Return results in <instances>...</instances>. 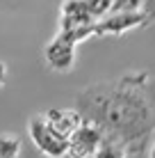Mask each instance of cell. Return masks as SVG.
I'll use <instances>...</instances> for the list:
<instances>
[{"label":"cell","mask_w":155,"mask_h":158,"mask_svg":"<svg viewBox=\"0 0 155 158\" xmlns=\"http://www.w3.org/2000/svg\"><path fill=\"white\" fill-rule=\"evenodd\" d=\"M78 110L103 126L130 154V147L155 128V92L148 87V76H128L84 89L78 96Z\"/></svg>","instance_id":"cell-1"},{"label":"cell","mask_w":155,"mask_h":158,"mask_svg":"<svg viewBox=\"0 0 155 158\" xmlns=\"http://www.w3.org/2000/svg\"><path fill=\"white\" fill-rule=\"evenodd\" d=\"M28 133L32 138L34 147L41 151L44 156H50V158H62V156H68L71 151V142H68L66 135H62L60 131H55L50 124L46 122L44 115H37L28 122Z\"/></svg>","instance_id":"cell-2"},{"label":"cell","mask_w":155,"mask_h":158,"mask_svg":"<svg viewBox=\"0 0 155 158\" xmlns=\"http://www.w3.org/2000/svg\"><path fill=\"white\" fill-rule=\"evenodd\" d=\"M105 140H107L105 128L84 117L82 124H80L71 133V138H68V142H71L68 156H98V151H100V147L105 144Z\"/></svg>","instance_id":"cell-3"},{"label":"cell","mask_w":155,"mask_h":158,"mask_svg":"<svg viewBox=\"0 0 155 158\" xmlns=\"http://www.w3.org/2000/svg\"><path fill=\"white\" fill-rule=\"evenodd\" d=\"M148 23V14L141 9L135 12H110L96 21V35H126Z\"/></svg>","instance_id":"cell-4"},{"label":"cell","mask_w":155,"mask_h":158,"mask_svg":"<svg viewBox=\"0 0 155 158\" xmlns=\"http://www.w3.org/2000/svg\"><path fill=\"white\" fill-rule=\"evenodd\" d=\"M76 46L71 39L62 35H55V39L46 46L44 51V57H46V64L57 73H68L76 64Z\"/></svg>","instance_id":"cell-5"},{"label":"cell","mask_w":155,"mask_h":158,"mask_svg":"<svg viewBox=\"0 0 155 158\" xmlns=\"http://www.w3.org/2000/svg\"><path fill=\"white\" fill-rule=\"evenodd\" d=\"M44 117H46V122L50 124L52 128L60 131V133L66 135V138H71V133L84 119L78 108H50V110L44 112Z\"/></svg>","instance_id":"cell-6"},{"label":"cell","mask_w":155,"mask_h":158,"mask_svg":"<svg viewBox=\"0 0 155 158\" xmlns=\"http://www.w3.org/2000/svg\"><path fill=\"white\" fill-rule=\"evenodd\" d=\"M21 154V138L16 135H0V158H16Z\"/></svg>","instance_id":"cell-7"},{"label":"cell","mask_w":155,"mask_h":158,"mask_svg":"<svg viewBox=\"0 0 155 158\" xmlns=\"http://www.w3.org/2000/svg\"><path fill=\"white\" fill-rule=\"evenodd\" d=\"M112 5H114V0H84L87 12L91 14L96 21L103 19V16H107L112 12Z\"/></svg>","instance_id":"cell-8"},{"label":"cell","mask_w":155,"mask_h":158,"mask_svg":"<svg viewBox=\"0 0 155 158\" xmlns=\"http://www.w3.org/2000/svg\"><path fill=\"white\" fill-rule=\"evenodd\" d=\"M144 0H114L112 5V12H135V9H141Z\"/></svg>","instance_id":"cell-9"},{"label":"cell","mask_w":155,"mask_h":158,"mask_svg":"<svg viewBox=\"0 0 155 158\" xmlns=\"http://www.w3.org/2000/svg\"><path fill=\"white\" fill-rule=\"evenodd\" d=\"M5 78H7V67H5V64L0 62V85L5 83Z\"/></svg>","instance_id":"cell-10"},{"label":"cell","mask_w":155,"mask_h":158,"mask_svg":"<svg viewBox=\"0 0 155 158\" xmlns=\"http://www.w3.org/2000/svg\"><path fill=\"white\" fill-rule=\"evenodd\" d=\"M148 156H153V158H155V142L151 144V149H148Z\"/></svg>","instance_id":"cell-11"}]
</instances>
